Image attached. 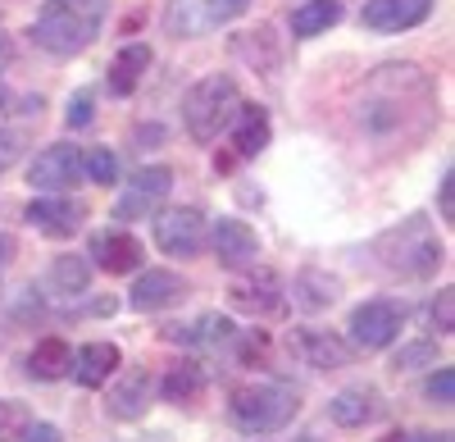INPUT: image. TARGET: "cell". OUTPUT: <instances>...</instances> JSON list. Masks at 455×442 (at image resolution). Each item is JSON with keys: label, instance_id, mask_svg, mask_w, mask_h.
Here are the masks:
<instances>
[{"label": "cell", "instance_id": "cell-42", "mask_svg": "<svg viewBox=\"0 0 455 442\" xmlns=\"http://www.w3.org/2000/svg\"><path fill=\"white\" fill-rule=\"evenodd\" d=\"M383 442H396V438H383Z\"/></svg>", "mask_w": 455, "mask_h": 442}, {"label": "cell", "instance_id": "cell-28", "mask_svg": "<svg viewBox=\"0 0 455 442\" xmlns=\"http://www.w3.org/2000/svg\"><path fill=\"white\" fill-rule=\"evenodd\" d=\"M51 278H55V287H64V292H87L92 269H87V261H78V255H60L55 269H51Z\"/></svg>", "mask_w": 455, "mask_h": 442}, {"label": "cell", "instance_id": "cell-21", "mask_svg": "<svg viewBox=\"0 0 455 442\" xmlns=\"http://www.w3.org/2000/svg\"><path fill=\"white\" fill-rule=\"evenodd\" d=\"M296 347L306 356L315 370H341V365L351 360V347L332 338V334H319V328H306V334H296Z\"/></svg>", "mask_w": 455, "mask_h": 442}, {"label": "cell", "instance_id": "cell-10", "mask_svg": "<svg viewBox=\"0 0 455 442\" xmlns=\"http://www.w3.org/2000/svg\"><path fill=\"white\" fill-rule=\"evenodd\" d=\"M23 219L36 229V233H46V237H73L83 229V219H87V205L78 201H68V197H42V201H32L23 210Z\"/></svg>", "mask_w": 455, "mask_h": 442}, {"label": "cell", "instance_id": "cell-9", "mask_svg": "<svg viewBox=\"0 0 455 442\" xmlns=\"http://www.w3.org/2000/svg\"><path fill=\"white\" fill-rule=\"evenodd\" d=\"M78 173H83V156H78V146L55 141V146H46V151L32 160L28 182H32L36 192H64V188H73V182H78Z\"/></svg>", "mask_w": 455, "mask_h": 442}, {"label": "cell", "instance_id": "cell-31", "mask_svg": "<svg viewBox=\"0 0 455 442\" xmlns=\"http://www.w3.org/2000/svg\"><path fill=\"white\" fill-rule=\"evenodd\" d=\"M424 397L433 401V406H451V401H455V370H437V374L428 379Z\"/></svg>", "mask_w": 455, "mask_h": 442}, {"label": "cell", "instance_id": "cell-38", "mask_svg": "<svg viewBox=\"0 0 455 442\" xmlns=\"http://www.w3.org/2000/svg\"><path fill=\"white\" fill-rule=\"evenodd\" d=\"M433 319H437V328H442V334H451V292H442V297H437V306H433Z\"/></svg>", "mask_w": 455, "mask_h": 442}, {"label": "cell", "instance_id": "cell-8", "mask_svg": "<svg viewBox=\"0 0 455 442\" xmlns=\"http://www.w3.org/2000/svg\"><path fill=\"white\" fill-rule=\"evenodd\" d=\"M401 324H405V306H396V301H364L351 315V338H355V347L378 351V347L396 342Z\"/></svg>", "mask_w": 455, "mask_h": 442}, {"label": "cell", "instance_id": "cell-18", "mask_svg": "<svg viewBox=\"0 0 455 442\" xmlns=\"http://www.w3.org/2000/svg\"><path fill=\"white\" fill-rule=\"evenodd\" d=\"M269 109L264 105H242L237 109V128H233V151L242 156V160H251V156H259L264 146H269Z\"/></svg>", "mask_w": 455, "mask_h": 442}, {"label": "cell", "instance_id": "cell-27", "mask_svg": "<svg viewBox=\"0 0 455 442\" xmlns=\"http://www.w3.org/2000/svg\"><path fill=\"white\" fill-rule=\"evenodd\" d=\"M296 292H300V306L306 310H323V306H332L337 301V278H328V274H319V269H306L296 278Z\"/></svg>", "mask_w": 455, "mask_h": 442}, {"label": "cell", "instance_id": "cell-25", "mask_svg": "<svg viewBox=\"0 0 455 442\" xmlns=\"http://www.w3.org/2000/svg\"><path fill=\"white\" fill-rule=\"evenodd\" d=\"M68 365H73V351H68V342H64V338H46V342H36V347H32V356H28L32 379H60V374H68Z\"/></svg>", "mask_w": 455, "mask_h": 442}, {"label": "cell", "instance_id": "cell-24", "mask_svg": "<svg viewBox=\"0 0 455 442\" xmlns=\"http://www.w3.org/2000/svg\"><path fill=\"white\" fill-rule=\"evenodd\" d=\"M233 51H237L246 64H255L259 73H274V68H278V46H274V28H269V23L255 28V32H242L237 42H233Z\"/></svg>", "mask_w": 455, "mask_h": 442}, {"label": "cell", "instance_id": "cell-5", "mask_svg": "<svg viewBox=\"0 0 455 442\" xmlns=\"http://www.w3.org/2000/svg\"><path fill=\"white\" fill-rule=\"evenodd\" d=\"M296 411H300V401H296L291 388H242V392H233V401H228L233 424L251 438L287 429Z\"/></svg>", "mask_w": 455, "mask_h": 442}, {"label": "cell", "instance_id": "cell-15", "mask_svg": "<svg viewBox=\"0 0 455 442\" xmlns=\"http://www.w3.org/2000/svg\"><path fill=\"white\" fill-rule=\"evenodd\" d=\"M119 360H124V351L114 347V342H87L78 356H73V379H78L83 388H100L114 370H119Z\"/></svg>", "mask_w": 455, "mask_h": 442}, {"label": "cell", "instance_id": "cell-33", "mask_svg": "<svg viewBox=\"0 0 455 442\" xmlns=\"http://www.w3.org/2000/svg\"><path fill=\"white\" fill-rule=\"evenodd\" d=\"M19 151H23V146H19V137H14L10 128H0V173H5V169L19 160Z\"/></svg>", "mask_w": 455, "mask_h": 442}, {"label": "cell", "instance_id": "cell-6", "mask_svg": "<svg viewBox=\"0 0 455 442\" xmlns=\"http://www.w3.org/2000/svg\"><path fill=\"white\" fill-rule=\"evenodd\" d=\"M156 246L178 261H192L205 246V214L196 205H173L164 214H156Z\"/></svg>", "mask_w": 455, "mask_h": 442}, {"label": "cell", "instance_id": "cell-30", "mask_svg": "<svg viewBox=\"0 0 455 442\" xmlns=\"http://www.w3.org/2000/svg\"><path fill=\"white\" fill-rule=\"evenodd\" d=\"M28 429V411L19 406V401H0V442H10Z\"/></svg>", "mask_w": 455, "mask_h": 442}, {"label": "cell", "instance_id": "cell-22", "mask_svg": "<svg viewBox=\"0 0 455 442\" xmlns=\"http://www.w3.org/2000/svg\"><path fill=\"white\" fill-rule=\"evenodd\" d=\"M341 19V0H300L291 10V32L296 36H319Z\"/></svg>", "mask_w": 455, "mask_h": 442}, {"label": "cell", "instance_id": "cell-3", "mask_svg": "<svg viewBox=\"0 0 455 442\" xmlns=\"http://www.w3.org/2000/svg\"><path fill=\"white\" fill-rule=\"evenodd\" d=\"M242 109V87L237 78H228V73H205V78L182 96V119H187V133L192 141H214L228 124L237 119Z\"/></svg>", "mask_w": 455, "mask_h": 442}, {"label": "cell", "instance_id": "cell-7", "mask_svg": "<svg viewBox=\"0 0 455 442\" xmlns=\"http://www.w3.org/2000/svg\"><path fill=\"white\" fill-rule=\"evenodd\" d=\"M251 10V0H178L169 10V32L173 36H201L210 28H223Z\"/></svg>", "mask_w": 455, "mask_h": 442}, {"label": "cell", "instance_id": "cell-16", "mask_svg": "<svg viewBox=\"0 0 455 442\" xmlns=\"http://www.w3.org/2000/svg\"><path fill=\"white\" fill-rule=\"evenodd\" d=\"M92 251H96V265L105 274H132V269H141V255H146L141 242L128 233H100L92 242Z\"/></svg>", "mask_w": 455, "mask_h": 442}, {"label": "cell", "instance_id": "cell-37", "mask_svg": "<svg viewBox=\"0 0 455 442\" xmlns=\"http://www.w3.org/2000/svg\"><path fill=\"white\" fill-rule=\"evenodd\" d=\"M23 442H64V438L55 424H32V429H23Z\"/></svg>", "mask_w": 455, "mask_h": 442}, {"label": "cell", "instance_id": "cell-36", "mask_svg": "<svg viewBox=\"0 0 455 442\" xmlns=\"http://www.w3.org/2000/svg\"><path fill=\"white\" fill-rule=\"evenodd\" d=\"M264 351H269V338H264V334H251V338L242 342V360H246V365L264 360Z\"/></svg>", "mask_w": 455, "mask_h": 442}, {"label": "cell", "instance_id": "cell-14", "mask_svg": "<svg viewBox=\"0 0 455 442\" xmlns=\"http://www.w3.org/2000/svg\"><path fill=\"white\" fill-rule=\"evenodd\" d=\"M233 306L237 310H246V315H283V283L274 278V274H255L251 283H237L233 292Z\"/></svg>", "mask_w": 455, "mask_h": 442}, {"label": "cell", "instance_id": "cell-20", "mask_svg": "<svg viewBox=\"0 0 455 442\" xmlns=\"http://www.w3.org/2000/svg\"><path fill=\"white\" fill-rule=\"evenodd\" d=\"M150 374L146 370H132V374H124V383L109 392V401H105V411H109V420H137V415H146V406H150Z\"/></svg>", "mask_w": 455, "mask_h": 442}, {"label": "cell", "instance_id": "cell-23", "mask_svg": "<svg viewBox=\"0 0 455 442\" xmlns=\"http://www.w3.org/2000/svg\"><path fill=\"white\" fill-rule=\"evenodd\" d=\"M160 392H164V401H173V406H187V401H196V397L205 392V374H201V365H196V360L173 365V370L164 374V383H160Z\"/></svg>", "mask_w": 455, "mask_h": 442}, {"label": "cell", "instance_id": "cell-41", "mask_svg": "<svg viewBox=\"0 0 455 442\" xmlns=\"http://www.w3.org/2000/svg\"><path fill=\"white\" fill-rule=\"evenodd\" d=\"M10 255H14V237H0V265H10Z\"/></svg>", "mask_w": 455, "mask_h": 442}, {"label": "cell", "instance_id": "cell-32", "mask_svg": "<svg viewBox=\"0 0 455 442\" xmlns=\"http://www.w3.org/2000/svg\"><path fill=\"white\" fill-rule=\"evenodd\" d=\"M64 119H68V128H87L96 119V92H78V96H73Z\"/></svg>", "mask_w": 455, "mask_h": 442}, {"label": "cell", "instance_id": "cell-39", "mask_svg": "<svg viewBox=\"0 0 455 442\" xmlns=\"http://www.w3.org/2000/svg\"><path fill=\"white\" fill-rule=\"evenodd\" d=\"M396 442H451L446 433H405V438H396Z\"/></svg>", "mask_w": 455, "mask_h": 442}, {"label": "cell", "instance_id": "cell-34", "mask_svg": "<svg viewBox=\"0 0 455 442\" xmlns=\"http://www.w3.org/2000/svg\"><path fill=\"white\" fill-rule=\"evenodd\" d=\"M419 360H433V347H428V342H419V347H405L392 365H396V370H414Z\"/></svg>", "mask_w": 455, "mask_h": 442}, {"label": "cell", "instance_id": "cell-35", "mask_svg": "<svg viewBox=\"0 0 455 442\" xmlns=\"http://www.w3.org/2000/svg\"><path fill=\"white\" fill-rule=\"evenodd\" d=\"M437 197H442V219H455V173H451V169L442 173V188H437Z\"/></svg>", "mask_w": 455, "mask_h": 442}, {"label": "cell", "instance_id": "cell-1", "mask_svg": "<svg viewBox=\"0 0 455 442\" xmlns=\"http://www.w3.org/2000/svg\"><path fill=\"white\" fill-rule=\"evenodd\" d=\"M437 115L433 83L419 64H383L373 68L355 92V124L369 141H383L405 151V141L424 137Z\"/></svg>", "mask_w": 455, "mask_h": 442}, {"label": "cell", "instance_id": "cell-11", "mask_svg": "<svg viewBox=\"0 0 455 442\" xmlns=\"http://www.w3.org/2000/svg\"><path fill=\"white\" fill-rule=\"evenodd\" d=\"M259 255V237L246 219H219L214 224V261L223 269H251Z\"/></svg>", "mask_w": 455, "mask_h": 442}, {"label": "cell", "instance_id": "cell-17", "mask_svg": "<svg viewBox=\"0 0 455 442\" xmlns=\"http://www.w3.org/2000/svg\"><path fill=\"white\" fill-rule=\"evenodd\" d=\"M146 68H150V46H146V42L124 46L119 55H114L109 73H105V87H109V96H132Z\"/></svg>", "mask_w": 455, "mask_h": 442}, {"label": "cell", "instance_id": "cell-26", "mask_svg": "<svg viewBox=\"0 0 455 442\" xmlns=\"http://www.w3.org/2000/svg\"><path fill=\"white\" fill-rule=\"evenodd\" d=\"M328 415H332L341 429H360V424H369V420L378 415V406H373L369 392H337V397L328 401Z\"/></svg>", "mask_w": 455, "mask_h": 442}, {"label": "cell", "instance_id": "cell-12", "mask_svg": "<svg viewBox=\"0 0 455 442\" xmlns=\"http://www.w3.org/2000/svg\"><path fill=\"white\" fill-rule=\"evenodd\" d=\"M433 14V0H364L360 23L373 32H410Z\"/></svg>", "mask_w": 455, "mask_h": 442}, {"label": "cell", "instance_id": "cell-2", "mask_svg": "<svg viewBox=\"0 0 455 442\" xmlns=\"http://www.w3.org/2000/svg\"><path fill=\"white\" fill-rule=\"evenodd\" d=\"M105 14H109V0H46L32 23V42L60 60L83 55L96 42Z\"/></svg>", "mask_w": 455, "mask_h": 442}, {"label": "cell", "instance_id": "cell-13", "mask_svg": "<svg viewBox=\"0 0 455 442\" xmlns=\"http://www.w3.org/2000/svg\"><path fill=\"white\" fill-rule=\"evenodd\" d=\"M187 297V283L169 269H146L137 283H132V310H169Z\"/></svg>", "mask_w": 455, "mask_h": 442}, {"label": "cell", "instance_id": "cell-4", "mask_svg": "<svg viewBox=\"0 0 455 442\" xmlns=\"http://www.w3.org/2000/svg\"><path fill=\"white\" fill-rule=\"evenodd\" d=\"M373 251L383 255L387 269H396V274H405V278H428V274H437V265L446 261V251H442V242L433 237L428 219H405L401 229H392V233L378 237Z\"/></svg>", "mask_w": 455, "mask_h": 442}, {"label": "cell", "instance_id": "cell-19", "mask_svg": "<svg viewBox=\"0 0 455 442\" xmlns=\"http://www.w3.org/2000/svg\"><path fill=\"white\" fill-rule=\"evenodd\" d=\"M169 188H173V169H164V165L137 169V173H132V192H128V197H124V205H119V219H132V214H137V210H146L150 201H160Z\"/></svg>", "mask_w": 455, "mask_h": 442}, {"label": "cell", "instance_id": "cell-40", "mask_svg": "<svg viewBox=\"0 0 455 442\" xmlns=\"http://www.w3.org/2000/svg\"><path fill=\"white\" fill-rule=\"evenodd\" d=\"M10 60H14V42H10V36H5V32H0V68H5Z\"/></svg>", "mask_w": 455, "mask_h": 442}, {"label": "cell", "instance_id": "cell-29", "mask_svg": "<svg viewBox=\"0 0 455 442\" xmlns=\"http://www.w3.org/2000/svg\"><path fill=\"white\" fill-rule=\"evenodd\" d=\"M83 169L92 182H100V188H109V182H119V156L105 151V146H96V151L83 156Z\"/></svg>", "mask_w": 455, "mask_h": 442}]
</instances>
